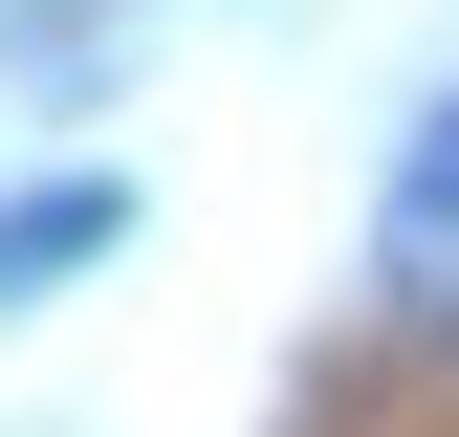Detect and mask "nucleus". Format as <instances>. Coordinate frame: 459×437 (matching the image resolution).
I'll list each match as a JSON object with an SVG mask.
<instances>
[{
    "label": "nucleus",
    "mask_w": 459,
    "mask_h": 437,
    "mask_svg": "<svg viewBox=\"0 0 459 437\" xmlns=\"http://www.w3.org/2000/svg\"><path fill=\"white\" fill-rule=\"evenodd\" d=\"M372 285L416 306V328H459V109H437L416 153H394V218H372Z\"/></svg>",
    "instance_id": "nucleus-1"
},
{
    "label": "nucleus",
    "mask_w": 459,
    "mask_h": 437,
    "mask_svg": "<svg viewBox=\"0 0 459 437\" xmlns=\"http://www.w3.org/2000/svg\"><path fill=\"white\" fill-rule=\"evenodd\" d=\"M109 241H132V197H109V176L22 197V218H0V306H22V285H66V262H109Z\"/></svg>",
    "instance_id": "nucleus-2"
}]
</instances>
